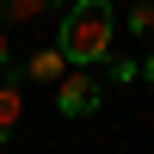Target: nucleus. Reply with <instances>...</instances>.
<instances>
[{
    "mask_svg": "<svg viewBox=\"0 0 154 154\" xmlns=\"http://www.w3.org/2000/svg\"><path fill=\"white\" fill-rule=\"evenodd\" d=\"M56 111H62V117L99 111V80H93V68H68V74L56 80Z\"/></svg>",
    "mask_w": 154,
    "mask_h": 154,
    "instance_id": "2",
    "label": "nucleus"
},
{
    "mask_svg": "<svg viewBox=\"0 0 154 154\" xmlns=\"http://www.w3.org/2000/svg\"><path fill=\"white\" fill-rule=\"evenodd\" d=\"M148 80H154V56H148Z\"/></svg>",
    "mask_w": 154,
    "mask_h": 154,
    "instance_id": "8",
    "label": "nucleus"
},
{
    "mask_svg": "<svg viewBox=\"0 0 154 154\" xmlns=\"http://www.w3.org/2000/svg\"><path fill=\"white\" fill-rule=\"evenodd\" d=\"M0 6H6L12 25H31V19H43L49 6H68V0H0Z\"/></svg>",
    "mask_w": 154,
    "mask_h": 154,
    "instance_id": "5",
    "label": "nucleus"
},
{
    "mask_svg": "<svg viewBox=\"0 0 154 154\" xmlns=\"http://www.w3.org/2000/svg\"><path fill=\"white\" fill-rule=\"evenodd\" d=\"M62 74H68V56H62V43H49V49H37V56L25 62L19 80H25V86H31V80H37V86H56Z\"/></svg>",
    "mask_w": 154,
    "mask_h": 154,
    "instance_id": "3",
    "label": "nucleus"
},
{
    "mask_svg": "<svg viewBox=\"0 0 154 154\" xmlns=\"http://www.w3.org/2000/svg\"><path fill=\"white\" fill-rule=\"evenodd\" d=\"M19 74H6V80H0V142H6L12 130H19V117H25V93H19Z\"/></svg>",
    "mask_w": 154,
    "mask_h": 154,
    "instance_id": "4",
    "label": "nucleus"
},
{
    "mask_svg": "<svg viewBox=\"0 0 154 154\" xmlns=\"http://www.w3.org/2000/svg\"><path fill=\"white\" fill-rule=\"evenodd\" d=\"M111 31H117V6L111 0H68L62 12V56L68 68H93V62H111Z\"/></svg>",
    "mask_w": 154,
    "mask_h": 154,
    "instance_id": "1",
    "label": "nucleus"
},
{
    "mask_svg": "<svg viewBox=\"0 0 154 154\" xmlns=\"http://www.w3.org/2000/svg\"><path fill=\"white\" fill-rule=\"evenodd\" d=\"M130 31L136 37H154V0H136L130 6Z\"/></svg>",
    "mask_w": 154,
    "mask_h": 154,
    "instance_id": "6",
    "label": "nucleus"
},
{
    "mask_svg": "<svg viewBox=\"0 0 154 154\" xmlns=\"http://www.w3.org/2000/svg\"><path fill=\"white\" fill-rule=\"evenodd\" d=\"M6 56H12V43H6V31H0V68H6Z\"/></svg>",
    "mask_w": 154,
    "mask_h": 154,
    "instance_id": "7",
    "label": "nucleus"
}]
</instances>
